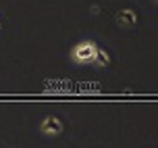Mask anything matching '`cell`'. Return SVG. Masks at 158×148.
<instances>
[{
	"instance_id": "1",
	"label": "cell",
	"mask_w": 158,
	"mask_h": 148,
	"mask_svg": "<svg viewBox=\"0 0 158 148\" xmlns=\"http://www.w3.org/2000/svg\"><path fill=\"white\" fill-rule=\"evenodd\" d=\"M96 50H98V44H96L94 40H83V42L75 44V48L71 50V59L75 63L85 65V63H92V61H94Z\"/></svg>"
},
{
	"instance_id": "2",
	"label": "cell",
	"mask_w": 158,
	"mask_h": 148,
	"mask_svg": "<svg viewBox=\"0 0 158 148\" xmlns=\"http://www.w3.org/2000/svg\"><path fill=\"white\" fill-rule=\"evenodd\" d=\"M64 132V123L56 115H48L40 121V133L46 136V138H56Z\"/></svg>"
},
{
	"instance_id": "3",
	"label": "cell",
	"mask_w": 158,
	"mask_h": 148,
	"mask_svg": "<svg viewBox=\"0 0 158 148\" xmlns=\"http://www.w3.org/2000/svg\"><path fill=\"white\" fill-rule=\"evenodd\" d=\"M114 21H117L118 27H135V25L139 23V15L135 13L133 8H121L117 11V15H114Z\"/></svg>"
},
{
	"instance_id": "4",
	"label": "cell",
	"mask_w": 158,
	"mask_h": 148,
	"mask_svg": "<svg viewBox=\"0 0 158 148\" xmlns=\"http://www.w3.org/2000/svg\"><path fill=\"white\" fill-rule=\"evenodd\" d=\"M92 65L100 67V69L108 67V65H110V54H108V52H106L104 48L98 46V50H96V56H94V61H92Z\"/></svg>"
},
{
	"instance_id": "5",
	"label": "cell",
	"mask_w": 158,
	"mask_h": 148,
	"mask_svg": "<svg viewBox=\"0 0 158 148\" xmlns=\"http://www.w3.org/2000/svg\"><path fill=\"white\" fill-rule=\"evenodd\" d=\"M0 31H2V21H0Z\"/></svg>"
},
{
	"instance_id": "6",
	"label": "cell",
	"mask_w": 158,
	"mask_h": 148,
	"mask_svg": "<svg viewBox=\"0 0 158 148\" xmlns=\"http://www.w3.org/2000/svg\"><path fill=\"white\" fill-rule=\"evenodd\" d=\"M154 2H156V4H158V0H154Z\"/></svg>"
}]
</instances>
